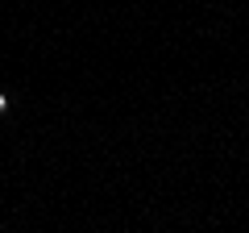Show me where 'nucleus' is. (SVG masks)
Masks as SVG:
<instances>
[{
    "instance_id": "f257e3e1",
    "label": "nucleus",
    "mask_w": 249,
    "mask_h": 233,
    "mask_svg": "<svg viewBox=\"0 0 249 233\" xmlns=\"http://www.w3.org/2000/svg\"><path fill=\"white\" fill-rule=\"evenodd\" d=\"M4 108H9V96H4V92H0V113H4Z\"/></svg>"
}]
</instances>
